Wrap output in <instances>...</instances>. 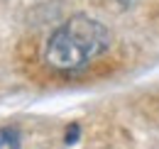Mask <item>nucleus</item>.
Instances as JSON below:
<instances>
[{"label": "nucleus", "instance_id": "nucleus-1", "mask_svg": "<svg viewBox=\"0 0 159 149\" xmlns=\"http://www.w3.org/2000/svg\"><path fill=\"white\" fill-rule=\"evenodd\" d=\"M110 47V32L88 15H74L57 27L44 47V61L59 71H81Z\"/></svg>", "mask_w": 159, "mask_h": 149}, {"label": "nucleus", "instance_id": "nucleus-2", "mask_svg": "<svg viewBox=\"0 0 159 149\" xmlns=\"http://www.w3.org/2000/svg\"><path fill=\"white\" fill-rule=\"evenodd\" d=\"M0 149H20L17 127H0Z\"/></svg>", "mask_w": 159, "mask_h": 149}, {"label": "nucleus", "instance_id": "nucleus-3", "mask_svg": "<svg viewBox=\"0 0 159 149\" xmlns=\"http://www.w3.org/2000/svg\"><path fill=\"white\" fill-rule=\"evenodd\" d=\"M76 134H79V127L74 125V127H71V132H66V144H71V142H76Z\"/></svg>", "mask_w": 159, "mask_h": 149}]
</instances>
